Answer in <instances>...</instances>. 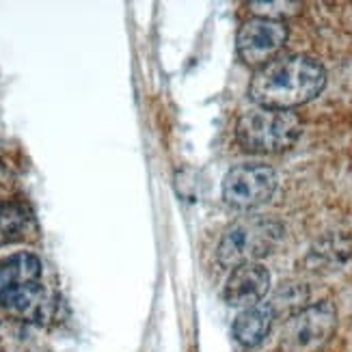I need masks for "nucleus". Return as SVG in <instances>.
<instances>
[{
	"label": "nucleus",
	"mask_w": 352,
	"mask_h": 352,
	"mask_svg": "<svg viewBox=\"0 0 352 352\" xmlns=\"http://www.w3.org/2000/svg\"><path fill=\"white\" fill-rule=\"evenodd\" d=\"M302 132V121L294 111L255 109L242 113L236 124L240 147L253 154H283L292 149Z\"/></svg>",
	"instance_id": "nucleus-2"
},
{
	"label": "nucleus",
	"mask_w": 352,
	"mask_h": 352,
	"mask_svg": "<svg viewBox=\"0 0 352 352\" xmlns=\"http://www.w3.org/2000/svg\"><path fill=\"white\" fill-rule=\"evenodd\" d=\"M338 329V309L322 300L289 316L283 324L279 352H320Z\"/></svg>",
	"instance_id": "nucleus-4"
},
{
	"label": "nucleus",
	"mask_w": 352,
	"mask_h": 352,
	"mask_svg": "<svg viewBox=\"0 0 352 352\" xmlns=\"http://www.w3.org/2000/svg\"><path fill=\"white\" fill-rule=\"evenodd\" d=\"M274 309L270 307V302L264 300L259 305H253V307L242 309L236 320H234V338L238 344H242L244 348H255L262 344L268 333L274 324Z\"/></svg>",
	"instance_id": "nucleus-9"
},
{
	"label": "nucleus",
	"mask_w": 352,
	"mask_h": 352,
	"mask_svg": "<svg viewBox=\"0 0 352 352\" xmlns=\"http://www.w3.org/2000/svg\"><path fill=\"white\" fill-rule=\"evenodd\" d=\"M327 72L316 58L305 54H283L255 69L249 98L255 106L294 111L322 94Z\"/></svg>",
	"instance_id": "nucleus-1"
},
{
	"label": "nucleus",
	"mask_w": 352,
	"mask_h": 352,
	"mask_svg": "<svg viewBox=\"0 0 352 352\" xmlns=\"http://www.w3.org/2000/svg\"><path fill=\"white\" fill-rule=\"evenodd\" d=\"M277 171L268 164H238L223 179V199L238 210L268 204L277 190Z\"/></svg>",
	"instance_id": "nucleus-5"
},
{
	"label": "nucleus",
	"mask_w": 352,
	"mask_h": 352,
	"mask_svg": "<svg viewBox=\"0 0 352 352\" xmlns=\"http://www.w3.org/2000/svg\"><path fill=\"white\" fill-rule=\"evenodd\" d=\"M270 292V272L262 264H244L232 270L225 283L223 298L229 307L247 309L264 302Z\"/></svg>",
	"instance_id": "nucleus-8"
},
{
	"label": "nucleus",
	"mask_w": 352,
	"mask_h": 352,
	"mask_svg": "<svg viewBox=\"0 0 352 352\" xmlns=\"http://www.w3.org/2000/svg\"><path fill=\"white\" fill-rule=\"evenodd\" d=\"M285 229L279 221L266 217H247L232 223L219 242V262L225 268L259 264L283 240Z\"/></svg>",
	"instance_id": "nucleus-3"
},
{
	"label": "nucleus",
	"mask_w": 352,
	"mask_h": 352,
	"mask_svg": "<svg viewBox=\"0 0 352 352\" xmlns=\"http://www.w3.org/2000/svg\"><path fill=\"white\" fill-rule=\"evenodd\" d=\"M249 7L257 18L283 22L285 18H289V15L298 13L300 3H289V0H270V3H249Z\"/></svg>",
	"instance_id": "nucleus-13"
},
{
	"label": "nucleus",
	"mask_w": 352,
	"mask_h": 352,
	"mask_svg": "<svg viewBox=\"0 0 352 352\" xmlns=\"http://www.w3.org/2000/svg\"><path fill=\"white\" fill-rule=\"evenodd\" d=\"M41 259L28 251L9 255L0 259V287L18 285V283H33L41 281Z\"/></svg>",
	"instance_id": "nucleus-10"
},
{
	"label": "nucleus",
	"mask_w": 352,
	"mask_h": 352,
	"mask_svg": "<svg viewBox=\"0 0 352 352\" xmlns=\"http://www.w3.org/2000/svg\"><path fill=\"white\" fill-rule=\"evenodd\" d=\"M0 309L30 324H50L60 316V298L41 281L0 287Z\"/></svg>",
	"instance_id": "nucleus-7"
},
{
	"label": "nucleus",
	"mask_w": 352,
	"mask_h": 352,
	"mask_svg": "<svg viewBox=\"0 0 352 352\" xmlns=\"http://www.w3.org/2000/svg\"><path fill=\"white\" fill-rule=\"evenodd\" d=\"M287 37L289 30L285 22L253 15V18L244 20L238 30L236 50L244 63L259 69L279 56L283 45L287 43Z\"/></svg>",
	"instance_id": "nucleus-6"
},
{
	"label": "nucleus",
	"mask_w": 352,
	"mask_h": 352,
	"mask_svg": "<svg viewBox=\"0 0 352 352\" xmlns=\"http://www.w3.org/2000/svg\"><path fill=\"white\" fill-rule=\"evenodd\" d=\"M0 188H3V182H0Z\"/></svg>",
	"instance_id": "nucleus-14"
},
{
	"label": "nucleus",
	"mask_w": 352,
	"mask_h": 352,
	"mask_svg": "<svg viewBox=\"0 0 352 352\" xmlns=\"http://www.w3.org/2000/svg\"><path fill=\"white\" fill-rule=\"evenodd\" d=\"M305 300H307V289H305L302 285L283 283L268 302H270V307L274 309V314H277V316L287 314V318H289V316H294L296 311L305 309Z\"/></svg>",
	"instance_id": "nucleus-11"
},
{
	"label": "nucleus",
	"mask_w": 352,
	"mask_h": 352,
	"mask_svg": "<svg viewBox=\"0 0 352 352\" xmlns=\"http://www.w3.org/2000/svg\"><path fill=\"white\" fill-rule=\"evenodd\" d=\"M30 223V212L15 201H0V240H9L20 234Z\"/></svg>",
	"instance_id": "nucleus-12"
}]
</instances>
